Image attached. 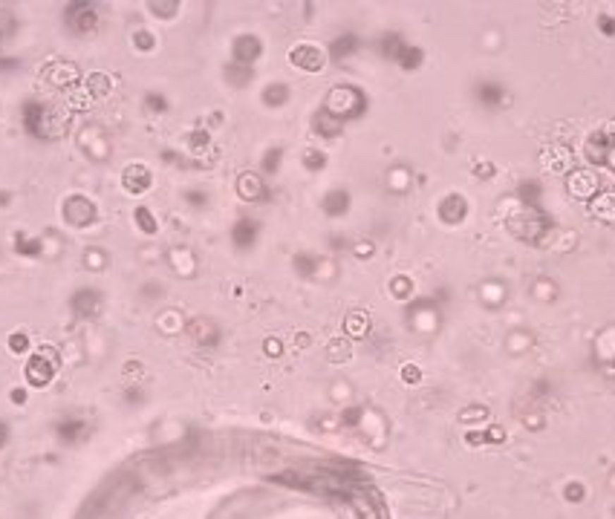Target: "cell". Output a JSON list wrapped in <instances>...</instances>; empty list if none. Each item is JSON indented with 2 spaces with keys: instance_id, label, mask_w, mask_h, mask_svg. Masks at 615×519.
<instances>
[{
  "instance_id": "obj_1",
  "label": "cell",
  "mask_w": 615,
  "mask_h": 519,
  "mask_svg": "<svg viewBox=\"0 0 615 519\" xmlns=\"http://www.w3.org/2000/svg\"><path fill=\"white\" fill-rule=\"evenodd\" d=\"M595 211L604 213L607 220H615V194H604V196L595 202Z\"/></svg>"
}]
</instances>
